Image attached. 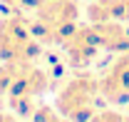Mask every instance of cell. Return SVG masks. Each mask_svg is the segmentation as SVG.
I'll return each instance as SVG.
<instances>
[{
    "label": "cell",
    "mask_w": 129,
    "mask_h": 122,
    "mask_svg": "<svg viewBox=\"0 0 129 122\" xmlns=\"http://www.w3.org/2000/svg\"><path fill=\"white\" fill-rule=\"evenodd\" d=\"M35 17L47 23V25H52V28L67 25V23H77L80 5H77V0H45L35 10Z\"/></svg>",
    "instance_id": "7"
},
{
    "label": "cell",
    "mask_w": 129,
    "mask_h": 122,
    "mask_svg": "<svg viewBox=\"0 0 129 122\" xmlns=\"http://www.w3.org/2000/svg\"><path fill=\"white\" fill-rule=\"evenodd\" d=\"M92 37L97 40L99 50L109 52H124L129 50V30L119 20H104V23H89Z\"/></svg>",
    "instance_id": "6"
},
{
    "label": "cell",
    "mask_w": 129,
    "mask_h": 122,
    "mask_svg": "<svg viewBox=\"0 0 129 122\" xmlns=\"http://www.w3.org/2000/svg\"><path fill=\"white\" fill-rule=\"evenodd\" d=\"M30 117H32V120H57V117H60V112H57V107L42 105V107H35Z\"/></svg>",
    "instance_id": "9"
},
{
    "label": "cell",
    "mask_w": 129,
    "mask_h": 122,
    "mask_svg": "<svg viewBox=\"0 0 129 122\" xmlns=\"http://www.w3.org/2000/svg\"><path fill=\"white\" fill-rule=\"evenodd\" d=\"M15 65V77L8 92V102L13 115L30 117L35 110V97H40L50 87V77L45 70L35 67V62H13Z\"/></svg>",
    "instance_id": "3"
},
{
    "label": "cell",
    "mask_w": 129,
    "mask_h": 122,
    "mask_svg": "<svg viewBox=\"0 0 129 122\" xmlns=\"http://www.w3.org/2000/svg\"><path fill=\"white\" fill-rule=\"evenodd\" d=\"M3 3L13 10H27V13H35L42 5V0H3Z\"/></svg>",
    "instance_id": "8"
},
{
    "label": "cell",
    "mask_w": 129,
    "mask_h": 122,
    "mask_svg": "<svg viewBox=\"0 0 129 122\" xmlns=\"http://www.w3.org/2000/svg\"><path fill=\"white\" fill-rule=\"evenodd\" d=\"M97 95L99 92V80L92 75H75L62 90L57 92L55 107L60 117L67 120H89L97 115Z\"/></svg>",
    "instance_id": "2"
},
{
    "label": "cell",
    "mask_w": 129,
    "mask_h": 122,
    "mask_svg": "<svg viewBox=\"0 0 129 122\" xmlns=\"http://www.w3.org/2000/svg\"><path fill=\"white\" fill-rule=\"evenodd\" d=\"M62 50H64L67 62L75 70H84V67H89L94 62L97 52H99V45H97V40L92 37L89 25H77V30L62 43Z\"/></svg>",
    "instance_id": "5"
},
{
    "label": "cell",
    "mask_w": 129,
    "mask_h": 122,
    "mask_svg": "<svg viewBox=\"0 0 129 122\" xmlns=\"http://www.w3.org/2000/svg\"><path fill=\"white\" fill-rule=\"evenodd\" d=\"M42 43L32 35L30 23L20 15L0 17V62H35Z\"/></svg>",
    "instance_id": "1"
},
{
    "label": "cell",
    "mask_w": 129,
    "mask_h": 122,
    "mask_svg": "<svg viewBox=\"0 0 129 122\" xmlns=\"http://www.w3.org/2000/svg\"><path fill=\"white\" fill-rule=\"evenodd\" d=\"M99 92L112 105L129 102V50L119 52V57L104 70V75L99 77Z\"/></svg>",
    "instance_id": "4"
}]
</instances>
